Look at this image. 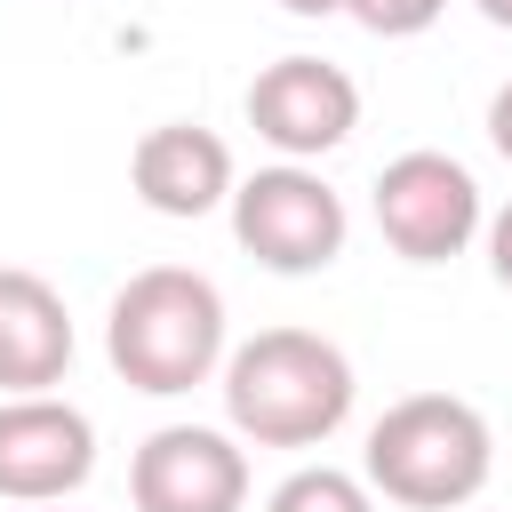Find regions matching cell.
Listing matches in <instances>:
<instances>
[{
  "label": "cell",
  "mask_w": 512,
  "mask_h": 512,
  "mask_svg": "<svg viewBox=\"0 0 512 512\" xmlns=\"http://www.w3.org/2000/svg\"><path fill=\"white\" fill-rule=\"evenodd\" d=\"M216 384H224V424L248 448H320L344 432L352 392H360L344 344H328L312 328H264V336L232 344Z\"/></svg>",
  "instance_id": "6da1fadb"
},
{
  "label": "cell",
  "mask_w": 512,
  "mask_h": 512,
  "mask_svg": "<svg viewBox=\"0 0 512 512\" xmlns=\"http://www.w3.org/2000/svg\"><path fill=\"white\" fill-rule=\"evenodd\" d=\"M104 360L120 368L128 392H152V400H176V392L224 376V360H232L224 288L192 264H144L104 312Z\"/></svg>",
  "instance_id": "7a4b0ae2"
},
{
  "label": "cell",
  "mask_w": 512,
  "mask_h": 512,
  "mask_svg": "<svg viewBox=\"0 0 512 512\" xmlns=\"http://www.w3.org/2000/svg\"><path fill=\"white\" fill-rule=\"evenodd\" d=\"M496 472V432L456 392H408L368 424L360 480L400 512H464Z\"/></svg>",
  "instance_id": "3957f363"
},
{
  "label": "cell",
  "mask_w": 512,
  "mask_h": 512,
  "mask_svg": "<svg viewBox=\"0 0 512 512\" xmlns=\"http://www.w3.org/2000/svg\"><path fill=\"white\" fill-rule=\"evenodd\" d=\"M232 240L280 272V280H304V272H328L352 240V216H344V192L304 168V160H272L256 176H240L232 192Z\"/></svg>",
  "instance_id": "277c9868"
},
{
  "label": "cell",
  "mask_w": 512,
  "mask_h": 512,
  "mask_svg": "<svg viewBox=\"0 0 512 512\" xmlns=\"http://www.w3.org/2000/svg\"><path fill=\"white\" fill-rule=\"evenodd\" d=\"M376 232H384V248L408 256V264H448V256H464V248L488 232L480 176H472L464 160L432 152V144L384 160V176H376Z\"/></svg>",
  "instance_id": "5b68a950"
},
{
  "label": "cell",
  "mask_w": 512,
  "mask_h": 512,
  "mask_svg": "<svg viewBox=\"0 0 512 512\" xmlns=\"http://www.w3.org/2000/svg\"><path fill=\"white\" fill-rule=\"evenodd\" d=\"M248 128L280 152V160H320L336 152L352 128H360V88L344 64L328 56H272L256 80H248Z\"/></svg>",
  "instance_id": "8992f818"
},
{
  "label": "cell",
  "mask_w": 512,
  "mask_h": 512,
  "mask_svg": "<svg viewBox=\"0 0 512 512\" xmlns=\"http://www.w3.org/2000/svg\"><path fill=\"white\" fill-rule=\"evenodd\" d=\"M96 472V424L88 408L56 392H16L0 400V496L8 504H64Z\"/></svg>",
  "instance_id": "52a82bcc"
},
{
  "label": "cell",
  "mask_w": 512,
  "mask_h": 512,
  "mask_svg": "<svg viewBox=\"0 0 512 512\" xmlns=\"http://www.w3.org/2000/svg\"><path fill=\"white\" fill-rule=\"evenodd\" d=\"M136 512H240L248 504V448L216 424H160L128 456Z\"/></svg>",
  "instance_id": "ba28073f"
},
{
  "label": "cell",
  "mask_w": 512,
  "mask_h": 512,
  "mask_svg": "<svg viewBox=\"0 0 512 512\" xmlns=\"http://www.w3.org/2000/svg\"><path fill=\"white\" fill-rule=\"evenodd\" d=\"M128 184H136V200H144L152 216L192 224V216L232 208L240 168H232V144H224L216 128H200V120H160V128L136 136V152H128Z\"/></svg>",
  "instance_id": "9c48e42d"
},
{
  "label": "cell",
  "mask_w": 512,
  "mask_h": 512,
  "mask_svg": "<svg viewBox=\"0 0 512 512\" xmlns=\"http://www.w3.org/2000/svg\"><path fill=\"white\" fill-rule=\"evenodd\" d=\"M72 368V312L64 296L24 272V264H0V392H56Z\"/></svg>",
  "instance_id": "30bf717a"
},
{
  "label": "cell",
  "mask_w": 512,
  "mask_h": 512,
  "mask_svg": "<svg viewBox=\"0 0 512 512\" xmlns=\"http://www.w3.org/2000/svg\"><path fill=\"white\" fill-rule=\"evenodd\" d=\"M264 512H376V488H368L360 472L304 464V472H288V480L264 496Z\"/></svg>",
  "instance_id": "8fae6325"
},
{
  "label": "cell",
  "mask_w": 512,
  "mask_h": 512,
  "mask_svg": "<svg viewBox=\"0 0 512 512\" xmlns=\"http://www.w3.org/2000/svg\"><path fill=\"white\" fill-rule=\"evenodd\" d=\"M440 8L448 0H344V16L360 32H376V40H416V32L440 24Z\"/></svg>",
  "instance_id": "7c38bea8"
},
{
  "label": "cell",
  "mask_w": 512,
  "mask_h": 512,
  "mask_svg": "<svg viewBox=\"0 0 512 512\" xmlns=\"http://www.w3.org/2000/svg\"><path fill=\"white\" fill-rule=\"evenodd\" d=\"M488 272H496V288H512V200L488 216Z\"/></svg>",
  "instance_id": "4fadbf2b"
},
{
  "label": "cell",
  "mask_w": 512,
  "mask_h": 512,
  "mask_svg": "<svg viewBox=\"0 0 512 512\" xmlns=\"http://www.w3.org/2000/svg\"><path fill=\"white\" fill-rule=\"evenodd\" d=\"M488 144H496V160L512 168V80L488 96Z\"/></svg>",
  "instance_id": "5bb4252c"
},
{
  "label": "cell",
  "mask_w": 512,
  "mask_h": 512,
  "mask_svg": "<svg viewBox=\"0 0 512 512\" xmlns=\"http://www.w3.org/2000/svg\"><path fill=\"white\" fill-rule=\"evenodd\" d=\"M472 8H480V16L496 24V32H512V0H472Z\"/></svg>",
  "instance_id": "9a60e30c"
},
{
  "label": "cell",
  "mask_w": 512,
  "mask_h": 512,
  "mask_svg": "<svg viewBox=\"0 0 512 512\" xmlns=\"http://www.w3.org/2000/svg\"><path fill=\"white\" fill-rule=\"evenodd\" d=\"M280 8H288V16H336L344 0H280Z\"/></svg>",
  "instance_id": "2e32d148"
},
{
  "label": "cell",
  "mask_w": 512,
  "mask_h": 512,
  "mask_svg": "<svg viewBox=\"0 0 512 512\" xmlns=\"http://www.w3.org/2000/svg\"><path fill=\"white\" fill-rule=\"evenodd\" d=\"M32 512H48V504H32Z\"/></svg>",
  "instance_id": "e0dca14e"
}]
</instances>
